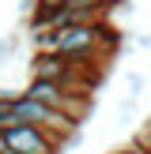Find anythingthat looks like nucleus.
Masks as SVG:
<instances>
[{
	"label": "nucleus",
	"instance_id": "39448f33",
	"mask_svg": "<svg viewBox=\"0 0 151 154\" xmlns=\"http://www.w3.org/2000/svg\"><path fill=\"white\" fill-rule=\"evenodd\" d=\"M143 87H147V79H143L140 72H128V75H125V94H128V98H140Z\"/></svg>",
	"mask_w": 151,
	"mask_h": 154
},
{
	"label": "nucleus",
	"instance_id": "0eeeda50",
	"mask_svg": "<svg viewBox=\"0 0 151 154\" xmlns=\"http://www.w3.org/2000/svg\"><path fill=\"white\" fill-rule=\"evenodd\" d=\"M110 154H143L140 147H117V150H110Z\"/></svg>",
	"mask_w": 151,
	"mask_h": 154
},
{
	"label": "nucleus",
	"instance_id": "423d86ee",
	"mask_svg": "<svg viewBox=\"0 0 151 154\" xmlns=\"http://www.w3.org/2000/svg\"><path fill=\"white\" fill-rule=\"evenodd\" d=\"M34 8H38V0H19V11H23V19H27V15L34 11Z\"/></svg>",
	"mask_w": 151,
	"mask_h": 154
},
{
	"label": "nucleus",
	"instance_id": "20e7f679",
	"mask_svg": "<svg viewBox=\"0 0 151 154\" xmlns=\"http://www.w3.org/2000/svg\"><path fill=\"white\" fill-rule=\"evenodd\" d=\"M19 53V30H11V34H4L0 38V68L8 64V60Z\"/></svg>",
	"mask_w": 151,
	"mask_h": 154
},
{
	"label": "nucleus",
	"instance_id": "7ed1b4c3",
	"mask_svg": "<svg viewBox=\"0 0 151 154\" xmlns=\"http://www.w3.org/2000/svg\"><path fill=\"white\" fill-rule=\"evenodd\" d=\"M15 94L19 90H8L0 87V132H11V128H19V113H15Z\"/></svg>",
	"mask_w": 151,
	"mask_h": 154
},
{
	"label": "nucleus",
	"instance_id": "f257e3e1",
	"mask_svg": "<svg viewBox=\"0 0 151 154\" xmlns=\"http://www.w3.org/2000/svg\"><path fill=\"white\" fill-rule=\"evenodd\" d=\"M23 94L38 98L42 105L72 117L76 124H87V117L95 113V90H72V87H60V83H45V79H27Z\"/></svg>",
	"mask_w": 151,
	"mask_h": 154
},
{
	"label": "nucleus",
	"instance_id": "f03ea898",
	"mask_svg": "<svg viewBox=\"0 0 151 154\" xmlns=\"http://www.w3.org/2000/svg\"><path fill=\"white\" fill-rule=\"evenodd\" d=\"M4 135H8V150L11 154H60L64 150L49 132H42L34 124H19V128H11Z\"/></svg>",
	"mask_w": 151,
	"mask_h": 154
},
{
	"label": "nucleus",
	"instance_id": "1a4fd4ad",
	"mask_svg": "<svg viewBox=\"0 0 151 154\" xmlns=\"http://www.w3.org/2000/svg\"><path fill=\"white\" fill-rule=\"evenodd\" d=\"M0 154H8V135L0 132Z\"/></svg>",
	"mask_w": 151,
	"mask_h": 154
},
{
	"label": "nucleus",
	"instance_id": "6e6552de",
	"mask_svg": "<svg viewBox=\"0 0 151 154\" xmlns=\"http://www.w3.org/2000/svg\"><path fill=\"white\" fill-rule=\"evenodd\" d=\"M38 4H45V8H64L68 0H38Z\"/></svg>",
	"mask_w": 151,
	"mask_h": 154
}]
</instances>
